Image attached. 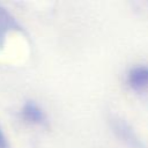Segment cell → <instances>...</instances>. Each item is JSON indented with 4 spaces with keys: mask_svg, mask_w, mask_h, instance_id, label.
Wrapping results in <instances>:
<instances>
[{
    "mask_svg": "<svg viewBox=\"0 0 148 148\" xmlns=\"http://www.w3.org/2000/svg\"><path fill=\"white\" fill-rule=\"evenodd\" d=\"M0 148H9V145H8V140L0 126Z\"/></svg>",
    "mask_w": 148,
    "mask_h": 148,
    "instance_id": "5",
    "label": "cell"
},
{
    "mask_svg": "<svg viewBox=\"0 0 148 148\" xmlns=\"http://www.w3.org/2000/svg\"><path fill=\"white\" fill-rule=\"evenodd\" d=\"M12 30H21V27L13 15L0 5V49L3 47L7 35Z\"/></svg>",
    "mask_w": 148,
    "mask_h": 148,
    "instance_id": "1",
    "label": "cell"
},
{
    "mask_svg": "<svg viewBox=\"0 0 148 148\" xmlns=\"http://www.w3.org/2000/svg\"><path fill=\"white\" fill-rule=\"evenodd\" d=\"M114 130L118 132L119 136H121L124 140H126L131 146H134V147H138V146H139L138 140L135 139L134 134L128 130V127H127L125 124L117 123V124L114 125Z\"/></svg>",
    "mask_w": 148,
    "mask_h": 148,
    "instance_id": "4",
    "label": "cell"
},
{
    "mask_svg": "<svg viewBox=\"0 0 148 148\" xmlns=\"http://www.w3.org/2000/svg\"><path fill=\"white\" fill-rule=\"evenodd\" d=\"M128 82L134 89H142L148 86V68L139 67L133 69L128 75Z\"/></svg>",
    "mask_w": 148,
    "mask_h": 148,
    "instance_id": "3",
    "label": "cell"
},
{
    "mask_svg": "<svg viewBox=\"0 0 148 148\" xmlns=\"http://www.w3.org/2000/svg\"><path fill=\"white\" fill-rule=\"evenodd\" d=\"M21 116L23 119L31 124L43 125L46 121V114L45 112L32 101H28L23 104L21 109Z\"/></svg>",
    "mask_w": 148,
    "mask_h": 148,
    "instance_id": "2",
    "label": "cell"
}]
</instances>
